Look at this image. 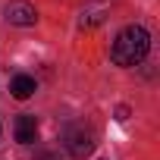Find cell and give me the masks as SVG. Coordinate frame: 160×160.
<instances>
[{"label":"cell","mask_w":160,"mask_h":160,"mask_svg":"<svg viewBox=\"0 0 160 160\" xmlns=\"http://www.w3.org/2000/svg\"><path fill=\"white\" fill-rule=\"evenodd\" d=\"M148 50H151V35H148V28H144V25H126V28L116 35L113 47H110V60H113L116 66H138V63L148 57Z\"/></svg>","instance_id":"obj_1"},{"label":"cell","mask_w":160,"mask_h":160,"mask_svg":"<svg viewBox=\"0 0 160 160\" xmlns=\"http://www.w3.org/2000/svg\"><path fill=\"white\" fill-rule=\"evenodd\" d=\"M63 141H66V148H69L72 157H88L94 151V132L85 122H69L63 129Z\"/></svg>","instance_id":"obj_2"},{"label":"cell","mask_w":160,"mask_h":160,"mask_svg":"<svg viewBox=\"0 0 160 160\" xmlns=\"http://www.w3.org/2000/svg\"><path fill=\"white\" fill-rule=\"evenodd\" d=\"M3 19L10 25H19V28H28L38 22V10L28 3V0H10L7 10H3Z\"/></svg>","instance_id":"obj_3"},{"label":"cell","mask_w":160,"mask_h":160,"mask_svg":"<svg viewBox=\"0 0 160 160\" xmlns=\"http://www.w3.org/2000/svg\"><path fill=\"white\" fill-rule=\"evenodd\" d=\"M13 132H16V141H19V144H32L35 135H38V119H35L32 113H22V116H16Z\"/></svg>","instance_id":"obj_4"},{"label":"cell","mask_w":160,"mask_h":160,"mask_svg":"<svg viewBox=\"0 0 160 160\" xmlns=\"http://www.w3.org/2000/svg\"><path fill=\"white\" fill-rule=\"evenodd\" d=\"M35 88H38V85H35L32 75H16L13 82H10V94H13L16 101H28V98L35 94Z\"/></svg>","instance_id":"obj_5"},{"label":"cell","mask_w":160,"mask_h":160,"mask_svg":"<svg viewBox=\"0 0 160 160\" xmlns=\"http://www.w3.org/2000/svg\"><path fill=\"white\" fill-rule=\"evenodd\" d=\"M41 160H60V157H57V154H44Z\"/></svg>","instance_id":"obj_6"}]
</instances>
